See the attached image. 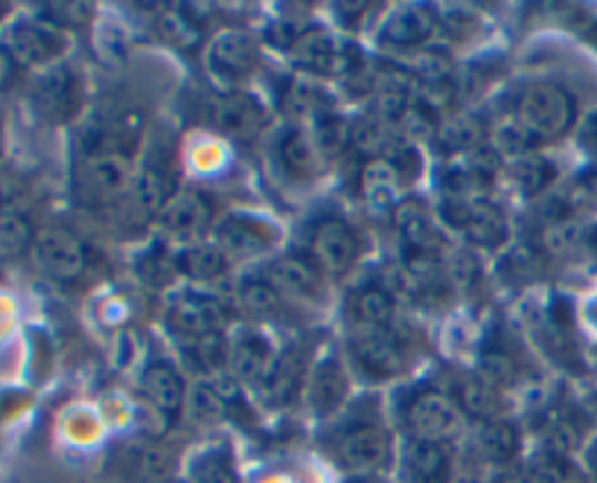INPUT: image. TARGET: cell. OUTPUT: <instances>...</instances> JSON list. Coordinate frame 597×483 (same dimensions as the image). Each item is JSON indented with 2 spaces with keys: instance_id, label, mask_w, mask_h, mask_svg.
Here are the masks:
<instances>
[{
  "instance_id": "obj_1",
  "label": "cell",
  "mask_w": 597,
  "mask_h": 483,
  "mask_svg": "<svg viewBox=\"0 0 597 483\" xmlns=\"http://www.w3.org/2000/svg\"><path fill=\"white\" fill-rule=\"evenodd\" d=\"M329 452L350 475H383L390 460V434L379 420L353 417L333 434Z\"/></svg>"
},
{
  "instance_id": "obj_2",
  "label": "cell",
  "mask_w": 597,
  "mask_h": 483,
  "mask_svg": "<svg viewBox=\"0 0 597 483\" xmlns=\"http://www.w3.org/2000/svg\"><path fill=\"white\" fill-rule=\"evenodd\" d=\"M402 426L411 440L449 443L463 431V411L454 397L438 388H417L402 402Z\"/></svg>"
},
{
  "instance_id": "obj_3",
  "label": "cell",
  "mask_w": 597,
  "mask_h": 483,
  "mask_svg": "<svg viewBox=\"0 0 597 483\" xmlns=\"http://www.w3.org/2000/svg\"><path fill=\"white\" fill-rule=\"evenodd\" d=\"M289 53L301 71L312 76H327V80H353L362 67L350 41L338 39L324 27H306Z\"/></svg>"
},
{
  "instance_id": "obj_4",
  "label": "cell",
  "mask_w": 597,
  "mask_h": 483,
  "mask_svg": "<svg viewBox=\"0 0 597 483\" xmlns=\"http://www.w3.org/2000/svg\"><path fill=\"white\" fill-rule=\"evenodd\" d=\"M516 119L536 140H557L574 126V99L566 87L540 82L519 96Z\"/></svg>"
},
{
  "instance_id": "obj_5",
  "label": "cell",
  "mask_w": 597,
  "mask_h": 483,
  "mask_svg": "<svg viewBox=\"0 0 597 483\" xmlns=\"http://www.w3.org/2000/svg\"><path fill=\"white\" fill-rule=\"evenodd\" d=\"M0 48L7 50L9 59L18 67H32V71H50L56 67L59 59L67 53V35L53 27L35 21H15L3 30Z\"/></svg>"
},
{
  "instance_id": "obj_6",
  "label": "cell",
  "mask_w": 597,
  "mask_h": 483,
  "mask_svg": "<svg viewBox=\"0 0 597 483\" xmlns=\"http://www.w3.org/2000/svg\"><path fill=\"white\" fill-rule=\"evenodd\" d=\"M440 219L478 248H499L507 242V222L502 210L486 199H454L447 196L440 204Z\"/></svg>"
},
{
  "instance_id": "obj_7",
  "label": "cell",
  "mask_w": 597,
  "mask_h": 483,
  "mask_svg": "<svg viewBox=\"0 0 597 483\" xmlns=\"http://www.w3.org/2000/svg\"><path fill=\"white\" fill-rule=\"evenodd\" d=\"M32 256L48 277L59 283H76L88 269V254L80 239L73 237L71 230L62 228H44L32 239Z\"/></svg>"
},
{
  "instance_id": "obj_8",
  "label": "cell",
  "mask_w": 597,
  "mask_h": 483,
  "mask_svg": "<svg viewBox=\"0 0 597 483\" xmlns=\"http://www.w3.org/2000/svg\"><path fill=\"white\" fill-rule=\"evenodd\" d=\"M353 365L365 372L367 379L385 381L402 376L408 367L406 338L402 333H374V329H362L350 344Z\"/></svg>"
},
{
  "instance_id": "obj_9",
  "label": "cell",
  "mask_w": 597,
  "mask_h": 483,
  "mask_svg": "<svg viewBox=\"0 0 597 483\" xmlns=\"http://www.w3.org/2000/svg\"><path fill=\"white\" fill-rule=\"evenodd\" d=\"M310 254L321 274H347L362 256V239L353 224L329 216V219H321L312 230Z\"/></svg>"
},
{
  "instance_id": "obj_10",
  "label": "cell",
  "mask_w": 597,
  "mask_h": 483,
  "mask_svg": "<svg viewBox=\"0 0 597 483\" xmlns=\"http://www.w3.org/2000/svg\"><path fill=\"white\" fill-rule=\"evenodd\" d=\"M80 181L94 201H117L123 199L132 183H135V172H132V160L126 158V151L119 149H100L94 155L82 160Z\"/></svg>"
},
{
  "instance_id": "obj_11",
  "label": "cell",
  "mask_w": 597,
  "mask_h": 483,
  "mask_svg": "<svg viewBox=\"0 0 597 483\" xmlns=\"http://www.w3.org/2000/svg\"><path fill=\"white\" fill-rule=\"evenodd\" d=\"M256 39L245 30L219 32L208 48V71L224 85H237L256 67Z\"/></svg>"
},
{
  "instance_id": "obj_12",
  "label": "cell",
  "mask_w": 597,
  "mask_h": 483,
  "mask_svg": "<svg viewBox=\"0 0 597 483\" xmlns=\"http://www.w3.org/2000/svg\"><path fill=\"white\" fill-rule=\"evenodd\" d=\"M277 349L271 347L269 338L254 329H245L239 333L237 338H231V347H228V370L237 381H245V385H260L265 388L277 365Z\"/></svg>"
},
{
  "instance_id": "obj_13",
  "label": "cell",
  "mask_w": 597,
  "mask_h": 483,
  "mask_svg": "<svg viewBox=\"0 0 597 483\" xmlns=\"http://www.w3.org/2000/svg\"><path fill=\"white\" fill-rule=\"evenodd\" d=\"M210 219H213V207L210 201L201 196V192L184 190L176 192L169 204L158 213L160 228L167 230L169 237L184 242V245H196L201 242V237L208 233Z\"/></svg>"
},
{
  "instance_id": "obj_14",
  "label": "cell",
  "mask_w": 597,
  "mask_h": 483,
  "mask_svg": "<svg viewBox=\"0 0 597 483\" xmlns=\"http://www.w3.org/2000/svg\"><path fill=\"white\" fill-rule=\"evenodd\" d=\"M402 483H454V458L449 443L408 440L399 458Z\"/></svg>"
},
{
  "instance_id": "obj_15",
  "label": "cell",
  "mask_w": 597,
  "mask_h": 483,
  "mask_svg": "<svg viewBox=\"0 0 597 483\" xmlns=\"http://www.w3.org/2000/svg\"><path fill=\"white\" fill-rule=\"evenodd\" d=\"M265 123H269V108L260 96L245 94V91H228L213 105V126L237 140L254 137Z\"/></svg>"
},
{
  "instance_id": "obj_16",
  "label": "cell",
  "mask_w": 597,
  "mask_h": 483,
  "mask_svg": "<svg viewBox=\"0 0 597 483\" xmlns=\"http://www.w3.org/2000/svg\"><path fill=\"white\" fill-rule=\"evenodd\" d=\"M32 103L48 119L64 123L80 108V82L73 80V73L64 64L41 71V76L32 85Z\"/></svg>"
},
{
  "instance_id": "obj_17",
  "label": "cell",
  "mask_w": 597,
  "mask_h": 483,
  "mask_svg": "<svg viewBox=\"0 0 597 483\" xmlns=\"http://www.w3.org/2000/svg\"><path fill=\"white\" fill-rule=\"evenodd\" d=\"M434 30H438V15L429 7L408 3V7H399L385 15L383 27H379V41L385 48L415 50L429 44Z\"/></svg>"
},
{
  "instance_id": "obj_18",
  "label": "cell",
  "mask_w": 597,
  "mask_h": 483,
  "mask_svg": "<svg viewBox=\"0 0 597 483\" xmlns=\"http://www.w3.org/2000/svg\"><path fill=\"white\" fill-rule=\"evenodd\" d=\"M269 280L280 294L297 297V301H321L324 297V274L312 260L303 256H280L265 269Z\"/></svg>"
},
{
  "instance_id": "obj_19",
  "label": "cell",
  "mask_w": 597,
  "mask_h": 483,
  "mask_svg": "<svg viewBox=\"0 0 597 483\" xmlns=\"http://www.w3.org/2000/svg\"><path fill=\"white\" fill-rule=\"evenodd\" d=\"M347 397H350V376H347L342 358L335 353L318 358V365L310 372V405L315 408V413L329 417L342 408Z\"/></svg>"
},
{
  "instance_id": "obj_20",
  "label": "cell",
  "mask_w": 597,
  "mask_h": 483,
  "mask_svg": "<svg viewBox=\"0 0 597 483\" xmlns=\"http://www.w3.org/2000/svg\"><path fill=\"white\" fill-rule=\"evenodd\" d=\"M140 388L149 405L164 417V420H176L178 413L184 411L187 402V388L178 370L167 361H151L140 376Z\"/></svg>"
},
{
  "instance_id": "obj_21",
  "label": "cell",
  "mask_w": 597,
  "mask_h": 483,
  "mask_svg": "<svg viewBox=\"0 0 597 483\" xmlns=\"http://www.w3.org/2000/svg\"><path fill=\"white\" fill-rule=\"evenodd\" d=\"M222 315V306L208 294H178L172 306H169V321L187 338L219 333V326L224 321Z\"/></svg>"
},
{
  "instance_id": "obj_22",
  "label": "cell",
  "mask_w": 597,
  "mask_h": 483,
  "mask_svg": "<svg viewBox=\"0 0 597 483\" xmlns=\"http://www.w3.org/2000/svg\"><path fill=\"white\" fill-rule=\"evenodd\" d=\"M522 452V431L507 420L481 422L475 431V454L493 469L513 466Z\"/></svg>"
},
{
  "instance_id": "obj_23",
  "label": "cell",
  "mask_w": 597,
  "mask_h": 483,
  "mask_svg": "<svg viewBox=\"0 0 597 483\" xmlns=\"http://www.w3.org/2000/svg\"><path fill=\"white\" fill-rule=\"evenodd\" d=\"M216 245L228 256H251L260 254L271 245V230L256 219L248 216H228L216 230Z\"/></svg>"
},
{
  "instance_id": "obj_24",
  "label": "cell",
  "mask_w": 597,
  "mask_h": 483,
  "mask_svg": "<svg viewBox=\"0 0 597 483\" xmlns=\"http://www.w3.org/2000/svg\"><path fill=\"white\" fill-rule=\"evenodd\" d=\"M454 402L461 408L467 417L478 422H493L502 420L504 411V399L502 390L490 385L484 376H463L458 385H454Z\"/></svg>"
},
{
  "instance_id": "obj_25",
  "label": "cell",
  "mask_w": 597,
  "mask_h": 483,
  "mask_svg": "<svg viewBox=\"0 0 597 483\" xmlns=\"http://www.w3.org/2000/svg\"><path fill=\"white\" fill-rule=\"evenodd\" d=\"M353 315H356L362 329H374V333H397L399 315H397V294H390L383 285L374 288H362L353 301Z\"/></svg>"
},
{
  "instance_id": "obj_26",
  "label": "cell",
  "mask_w": 597,
  "mask_h": 483,
  "mask_svg": "<svg viewBox=\"0 0 597 483\" xmlns=\"http://www.w3.org/2000/svg\"><path fill=\"white\" fill-rule=\"evenodd\" d=\"M280 164L289 175L295 178H315L321 172V167L327 164V155L318 149V143L312 137V132H301V128H292L283 135L277 146Z\"/></svg>"
},
{
  "instance_id": "obj_27",
  "label": "cell",
  "mask_w": 597,
  "mask_h": 483,
  "mask_svg": "<svg viewBox=\"0 0 597 483\" xmlns=\"http://www.w3.org/2000/svg\"><path fill=\"white\" fill-rule=\"evenodd\" d=\"M132 196L135 204L144 210L146 216L160 213L169 204V199L176 196L172 187V175L160 160H146L144 167L135 172V183H132Z\"/></svg>"
},
{
  "instance_id": "obj_28",
  "label": "cell",
  "mask_w": 597,
  "mask_h": 483,
  "mask_svg": "<svg viewBox=\"0 0 597 483\" xmlns=\"http://www.w3.org/2000/svg\"><path fill=\"white\" fill-rule=\"evenodd\" d=\"M394 219H397L399 239L406 242V251H438V224L431 219V213L417 201H402V204L394 210Z\"/></svg>"
},
{
  "instance_id": "obj_29",
  "label": "cell",
  "mask_w": 597,
  "mask_h": 483,
  "mask_svg": "<svg viewBox=\"0 0 597 483\" xmlns=\"http://www.w3.org/2000/svg\"><path fill=\"white\" fill-rule=\"evenodd\" d=\"M362 190L376 210H397L402 204V178L385 158H374L362 172Z\"/></svg>"
},
{
  "instance_id": "obj_30",
  "label": "cell",
  "mask_w": 597,
  "mask_h": 483,
  "mask_svg": "<svg viewBox=\"0 0 597 483\" xmlns=\"http://www.w3.org/2000/svg\"><path fill=\"white\" fill-rule=\"evenodd\" d=\"M239 309L256 321H274L283 315V294L265 277H245L237 285Z\"/></svg>"
},
{
  "instance_id": "obj_31",
  "label": "cell",
  "mask_w": 597,
  "mask_h": 483,
  "mask_svg": "<svg viewBox=\"0 0 597 483\" xmlns=\"http://www.w3.org/2000/svg\"><path fill=\"white\" fill-rule=\"evenodd\" d=\"M438 146L447 155H475V149L481 146V140H486V128L478 123L472 114H461V117L447 119L443 126L438 128V135H434Z\"/></svg>"
},
{
  "instance_id": "obj_32",
  "label": "cell",
  "mask_w": 597,
  "mask_h": 483,
  "mask_svg": "<svg viewBox=\"0 0 597 483\" xmlns=\"http://www.w3.org/2000/svg\"><path fill=\"white\" fill-rule=\"evenodd\" d=\"M178 265L187 277L199 280V283H213L224 274L228 269V254H224L219 245H210V242H196V245H187L178 254Z\"/></svg>"
},
{
  "instance_id": "obj_33",
  "label": "cell",
  "mask_w": 597,
  "mask_h": 483,
  "mask_svg": "<svg viewBox=\"0 0 597 483\" xmlns=\"http://www.w3.org/2000/svg\"><path fill=\"white\" fill-rule=\"evenodd\" d=\"M286 112L295 114V117L306 119V123H315V119L327 117V114H333V99H329V94L324 91V85H318V82H310V80H297L295 85L289 87L286 94Z\"/></svg>"
},
{
  "instance_id": "obj_34",
  "label": "cell",
  "mask_w": 597,
  "mask_h": 483,
  "mask_svg": "<svg viewBox=\"0 0 597 483\" xmlns=\"http://www.w3.org/2000/svg\"><path fill=\"white\" fill-rule=\"evenodd\" d=\"M303 385V356L297 349H286V353H280L277 365H274V372H271L269 385V397L274 402H292V399L301 393Z\"/></svg>"
},
{
  "instance_id": "obj_35",
  "label": "cell",
  "mask_w": 597,
  "mask_h": 483,
  "mask_svg": "<svg viewBox=\"0 0 597 483\" xmlns=\"http://www.w3.org/2000/svg\"><path fill=\"white\" fill-rule=\"evenodd\" d=\"M536 143L540 140H536L516 117L502 119V123L490 132V149H493V155L510 158V164L519 158H525V155H534Z\"/></svg>"
},
{
  "instance_id": "obj_36",
  "label": "cell",
  "mask_w": 597,
  "mask_h": 483,
  "mask_svg": "<svg viewBox=\"0 0 597 483\" xmlns=\"http://www.w3.org/2000/svg\"><path fill=\"white\" fill-rule=\"evenodd\" d=\"M399 132L394 126H388L385 119L362 117L350 126V143L356 149H362L365 155H374V158H385L388 149L397 143Z\"/></svg>"
},
{
  "instance_id": "obj_37",
  "label": "cell",
  "mask_w": 597,
  "mask_h": 483,
  "mask_svg": "<svg viewBox=\"0 0 597 483\" xmlns=\"http://www.w3.org/2000/svg\"><path fill=\"white\" fill-rule=\"evenodd\" d=\"M184 411H187V417H190L192 422H199V426H216L219 420H224L228 402L219 397V390L213 388V381H196L192 388H187Z\"/></svg>"
},
{
  "instance_id": "obj_38",
  "label": "cell",
  "mask_w": 597,
  "mask_h": 483,
  "mask_svg": "<svg viewBox=\"0 0 597 483\" xmlns=\"http://www.w3.org/2000/svg\"><path fill=\"white\" fill-rule=\"evenodd\" d=\"M192 483H239L237 466H233L231 452L224 445H210L199 458L192 460L190 466Z\"/></svg>"
},
{
  "instance_id": "obj_39",
  "label": "cell",
  "mask_w": 597,
  "mask_h": 483,
  "mask_svg": "<svg viewBox=\"0 0 597 483\" xmlns=\"http://www.w3.org/2000/svg\"><path fill=\"white\" fill-rule=\"evenodd\" d=\"M554 175H557L554 164H551L548 158L536 155V151L510 164V178H513V183H516L525 196H540V192L548 190Z\"/></svg>"
},
{
  "instance_id": "obj_40",
  "label": "cell",
  "mask_w": 597,
  "mask_h": 483,
  "mask_svg": "<svg viewBox=\"0 0 597 483\" xmlns=\"http://www.w3.org/2000/svg\"><path fill=\"white\" fill-rule=\"evenodd\" d=\"M158 30L169 44H176V48L181 50L196 48L201 41V27L196 24V18H192L190 12H184L181 7H172L167 9V12H160Z\"/></svg>"
},
{
  "instance_id": "obj_41",
  "label": "cell",
  "mask_w": 597,
  "mask_h": 483,
  "mask_svg": "<svg viewBox=\"0 0 597 483\" xmlns=\"http://www.w3.org/2000/svg\"><path fill=\"white\" fill-rule=\"evenodd\" d=\"M228 347H231V342H224L222 335L213 333L199 335V338H187L184 353L192 358V365L199 367V370L213 372L222 370V367L228 365Z\"/></svg>"
},
{
  "instance_id": "obj_42",
  "label": "cell",
  "mask_w": 597,
  "mask_h": 483,
  "mask_svg": "<svg viewBox=\"0 0 597 483\" xmlns=\"http://www.w3.org/2000/svg\"><path fill=\"white\" fill-rule=\"evenodd\" d=\"M39 9L41 24L53 27L64 35H67V30H80V27H88L94 21V7L91 3H44Z\"/></svg>"
},
{
  "instance_id": "obj_43",
  "label": "cell",
  "mask_w": 597,
  "mask_h": 483,
  "mask_svg": "<svg viewBox=\"0 0 597 483\" xmlns=\"http://www.w3.org/2000/svg\"><path fill=\"white\" fill-rule=\"evenodd\" d=\"M478 376H484L490 385L499 390L513 388L519 381V361L510 356L507 349L490 347L481 353V365H478Z\"/></svg>"
},
{
  "instance_id": "obj_44",
  "label": "cell",
  "mask_w": 597,
  "mask_h": 483,
  "mask_svg": "<svg viewBox=\"0 0 597 483\" xmlns=\"http://www.w3.org/2000/svg\"><path fill=\"white\" fill-rule=\"evenodd\" d=\"M586 239V228L577 219H563V222H551L542 230V251L551 256H566L574 248Z\"/></svg>"
},
{
  "instance_id": "obj_45",
  "label": "cell",
  "mask_w": 597,
  "mask_h": 483,
  "mask_svg": "<svg viewBox=\"0 0 597 483\" xmlns=\"http://www.w3.org/2000/svg\"><path fill=\"white\" fill-rule=\"evenodd\" d=\"M32 239H35V233L18 210L15 213H0V254H21V251L32 248Z\"/></svg>"
},
{
  "instance_id": "obj_46",
  "label": "cell",
  "mask_w": 597,
  "mask_h": 483,
  "mask_svg": "<svg viewBox=\"0 0 597 483\" xmlns=\"http://www.w3.org/2000/svg\"><path fill=\"white\" fill-rule=\"evenodd\" d=\"M447 274L454 285H463V288H467V285L472 283V277L478 274V262L472 260L470 251H458V254L449 260Z\"/></svg>"
},
{
  "instance_id": "obj_47",
  "label": "cell",
  "mask_w": 597,
  "mask_h": 483,
  "mask_svg": "<svg viewBox=\"0 0 597 483\" xmlns=\"http://www.w3.org/2000/svg\"><path fill=\"white\" fill-rule=\"evenodd\" d=\"M12 71H15V62L9 59L7 50L0 48V91L9 85V80H12Z\"/></svg>"
},
{
  "instance_id": "obj_48",
  "label": "cell",
  "mask_w": 597,
  "mask_h": 483,
  "mask_svg": "<svg viewBox=\"0 0 597 483\" xmlns=\"http://www.w3.org/2000/svg\"><path fill=\"white\" fill-rule=\"evenodd\" d=\"M586 466H589L591 477L597 481V440L589 445V449H586Z\"/></svg>"
},
{
  "instance_id": "obj_49",
  "label": "cell",
  "mask_w": 597,
  "mask_h": 483,
  "mask_svg": "<svg viewBox=\"0 0 597 483\" xmlns=\"http://www.w3.org/2000/svg\"><path fill=\"white\" fill-rule=\"evenodd\" d=\"M344 483H388L383 475H347Z\"/></svg>"
},
{
  "instance_id": "obj_50",
  "label": "cell",
  "mask_w": 597,
  "mask_h": 483,
  "mask_svg": "<svg viewBox=\"0 0 597 483\" xmlns=\"http://www.w3.org/2000/svg\"><path fill=\"white\" fill-rule=\"evenodd\" d=\"M589 245H595V251H597V228L589 233Z\"/></svg>"
},
{
  "instance_id": "obj_51",
  "label": "cell",
  "mask_w": 597,
  "mask_h": 483,
  "mask_svg": "<svg viewBox=\"0 0 597 483\" xmlns=\"http://www.w3.org/2000/svg\"><path fill=\"white\" fill-rule=\"evenodd\" d=\"M167 483H192V481H190V477H169Z\"/></svg>"
},
{
  "instance_id": "obj_52",
  "label": "cell",
  "mask_w": 597,
  "mask_h": 483,
  "mask_svg": "<svg viewBox=\"0 0 597 483\" xmlns=\"http://www.w3.org/2000/svg\"><path fill=\"white\" fill-rule=\"evenodd\" d=\"M0 149H3V123H0Z\"/></svg>"
},
{
  "instance_id": "obj_53",
  "label": "cell",
  "mask_w": 597,
  "mask_h": 483,
  "mask_svg": "<svg viewBox=\"0 0 597 483\" xmlns=\"http://www.w3.org/2000/svg\"><path fill=\"white\" fill-rule=\"evenodd\" d=\"M3 9H7V7H0V18H3Z\"/></svg>"
}]
</instances>
